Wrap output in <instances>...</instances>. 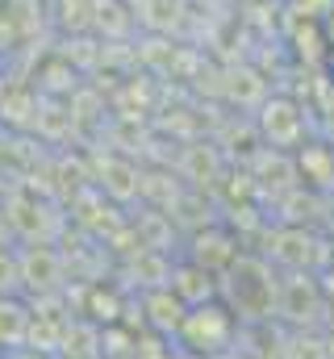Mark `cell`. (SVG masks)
<instances>
[{
	"label": "cell",
	"instance_id": "3",
	"mask_svg": "<svg viewBox=\"0 0 334 359\" xmlns=\"http://www.w3.org/2000/svg\"><path fill=\"white\" fill-rule=\"evenodd\" d=\"M29 339H34V313L21 301L0 297V347L17 351V347H29Z\"/></svg>",
	"mask_w": 334,
	"mask_h": 359
},
{
	"label": "cell",
	"instance_id": "4",
	"mask_svg": "<svg viewBox=\"0 0 334 359\" xmlns=\"http://www.w3.org/2000/svg\"><path fill=\"white\" fill-rule=\"evenodd\" d=\"M8 359H55L51 351H42V347H17V351H4Z\"/></svg>",
	"mask_w": 334,
	"mask_h": 359
},
{
	"label": "cell",
	"instance_id": "5",
	"mask_svg": "<svg viewBox=\"0 0 334 359\" xmlns=\"http://www.w3.org/2000/svg\"><path fill=\"white\" fill-rule=\"evenodd\" d=\"M0 359H8V355H0Z\"/></svg>",
	"mask_w": 334,
	"mask_h": 359
},
{
	"label": "cell",
	"instance_id": "2",
	"mask_svg": "<svg viewBox=\"0 0 334 359\" xmlns=\"http://www.w3.org/2000/svg\"><path fill=\"white\" fill-rule=\"evenodd\" d=\"M230 280H234V309L243 318H263L267 305H272V280H267V268L259 259H234L230 264Z\"/></svg>",
	"mask_w": 334,
	"mask_h": 359
},
{
	"label": "cell",
	"instance_id": "1",
	"mask_svg": "<svg viewBox=\"0 0 334 359\" xmlns=\"http://www.w3.org/2000/svg\"><path fill=\"white\" fill-rule=\"evenodd\" d=\"M234 309L226 305H192L180 322V343L196 355H218L234 339Z\"/></svg>",
	"mask_w": 334,
	"mask_h": 359
}]
</instances>
